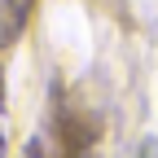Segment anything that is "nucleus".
Listing matches in <instances>:
<instances>
[{"label": "nucleus", "mask_w": 158, "mask_h": 158, "mask_svg": "<svg viewBox=\"0 0 158 158\" xmlns=\"http://www.w3.org/2000/svg\"><path fill=\"white\" fill-rule=\"evenodd\" d=\"M22 13H27V0H0V44L13 40V31L22 27Z\"/></svg>", "instance_id": "1"}]
</instances>
